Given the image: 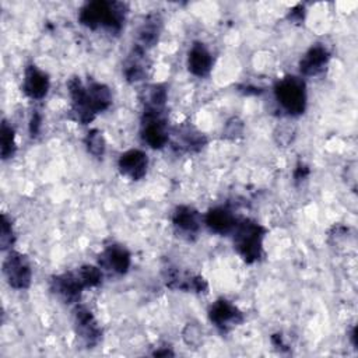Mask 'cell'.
Segmentation results:
<instances>
[{"label": "cell", "instance_id": "obj_1", "mask_svg": "<svg viewBox=\"0 0 358 358\" xmlns=\"http://www.w3.org/2000/svg\"><path fill=\"white\" fill-rule=\"evenodd\" d=\"M127 6L120 1H91L87 3L78 14L80 22L90 28H103L110 34H117L126 20Z\"/></svg>", "mask_w": 358, "mask_h": 358}, {"label": "cell", "instance_id": "obj_2", "mask_svg": "<svg viewBox=\"0 0 358 358\" xmlns=\"http://www.w3.org/2000/svg\"><path fill=\"white\" fill-rule=\"evenodd\" d=\"M266 229L253 220L238 221L234 229V248L243 262L252 264L263 255V239Z\"/></svg>", "mask_w": 358, "mask_h": 358}, {"label": "cell", "instance_id": "obj_3", "mask_svg": "<svg viewBox=\"0 0 358 358\" xmlns=\"http://www.w3.org/2000/svg\"><path fill=\"white\" fill-rule=\"evenodd\" d=\"M274 95L281 108L289 115H301L306 108V85L296 76H287L274 85Z\"/></svg>", "mask_w": 358, "mask_h": 358}, {"label": "cell", "instance_id": "obj_4", "mask_svg": "<svg viewBox=\"0 0 358 358\" xmlns=\"http://www.w3.org/2000/svg\"><path fill=\"white\" fill-rule=\"evenodd\" d=\"M141 138L151 148H162L169 141L165 110L144 109L141 117Z\"/></svg>", "mask_w": 358, "mask_h": 358}, {"label": "cell", "instance_id": "obj_5", "mask_svg": "<svg viewBox=\"0 0 358 358\" xmlns=\"http://www.w3.org/2000/svg\"><path fill=\"white\" fill-rule=\"evenodd\" d=\"M3 274L14 289H27L32 281V270L25 255L10 250L3 260Z\"/></svg>", "mask_w": 358, "mask_h": 358}, {"label": "cell", "instance_id": "obj_6", "mask_svg": "<svg viewBox=\"0 0 358 358\" xmlns=\"http://www.w3.org/2000/svg\"><path fill=\"white\" fill-rule=\"evenodd\" d=\"M73 326L76 336L85 348H94L102 338V330L87 306H77L73 312Z\"/></svg>", "mask_w": 358, "mask_h": 358}, {"label": "cell", "instance_id": "obj_7", "mask_svg": "<svg viewBox=\"0 0 358 358\" xmlns=\"http://www.w3.org/2000/svg\"><path fill=\"white\" fill-rule=\"evenodd\" d=\"M49 288L56 298H59L63 303L70 305L80 299L84 285L76 271H69L53 275L49 281Z\"/></svg>", "mask_w": 358, "mask_h": 358}, {"label": "cell", "instance_id": "obj_8", "mask_svg": "<svg viewBox=\"0 0 358 358\" xmlns=\"http://www.w3.org/2000/svg\"><path fill=\"white\" fill-rule=\"evenodd\" d=\"M208 319L221 331H228L243 322V315L234 303L220 298L210 306Z\"/></svg>", "mask_w": 358, "mask_h": 358}, {"label": "cell", "instance_id": "obj_9", "mask_svg": "<svg viewBox=\"0 0 358 358\" xmlns=\"http://www.w3.org/2000/svg\"><path fill=\"white\" fill-rule=\"evenodd\" d=\"M131 264L130 252L122 245H109L99 255V267L113 274H126Z\"/></svg>", "mask_w": 358, "mask_h": 358}, {"label": "cell", "instance_id": "obj_10", "mask_svg": "<svg viewBox=\"0 0 358 358\" xmlns=\"http://www.w3.org/2000/svg\"><path fill=\"white\" fill-rule=\"evenodd\" d=\"M172 224L180 236L192 239L200 231L201 217L190 206H178L172 214Z\"/></svg>", "mask_w": 358, "mask_h": 358}, {"label": "cell", "instance_id": "obj_11", "mask_svg": "<svg viewBox=\"0 0 358 358\" xmlns=\"http://www.w3.org/2000/svg\"><path fill=\"white\" fill-rule=\"evenodd\" d=\"M117 166L123 176L131 180H140L147 173V154L141 150H129L119 157Z\"/></svg>", "mask_w": 358, "mask_h": 358}, {"label": "cell", "instance_id": "obj_12", "mask_svg": "<svg viewBox=\"0 0 358 358\" xmlns=\"http://www.w3.org/2000/svg\"><path fill=\"white\" fill-rule=\"evenodd\" d=\"M49 77L45 71L34 64L25 67L22 78V91L31 99H42L49 91Z\"/></svg>", "mask_w": 358, "mask_h": 358}, {"label": "cell", "instance_id": "obj_13", "mask_svg": "<svg viewBox=\"0 0 358 358\" xmlns=\"http://www.w3.org/2000/svg\"><path fill=\"white\" fill-rule=\"evenodd\" d=\"M165 282L172 289H182V291H193V292H206L208 285L207 281L200 275H189L176 267H166L165 273Z\"/></svg>", "mask_w": 358, "mask_h": 358}, {"label": "cell", "instance_id": "obj_14", "mask_svg": "<svg viewBox=\"0 0 358 358\" xmlns=\"http://www.w3.org/2000/svg\"><path fill=\"white\" fill-rule=\"evenodd\" d=\"M329 59V50L323 45L316 43L312 48H309V50L301 59L299 70L303 76H317L326 69Z\"/></svg>", "mask_w": 358, "mask_h": 358}, {"label": "cell", "instance_id": "obj_15", "mask_svg": "<svg viewBox=\"0 0 358 358\" xmlns=\"http://www.w3.org/2000/svg\"><path fill=\"white\" fill-rule=\"evenodd\" d=\"M187 69L196 77H207L213 69V56L201 42H194L187 53Z\"/></svg>", "mask_w": 358, "mask_h": 358}, {"label": "cell", "instance_id": "obj_16", "mask_svg": "<svg viewBox=\"0 0 358 358\" xmlns=\"http://www.w3.org/2000/svg\"><path fill=\"white\" fill-rule=\"evenodd\" d=\"M236 224V217L227 207H214L206 214V225L211 232L218 235H227L229 232H234Z\"/></svg>", "mask_w": 358, "mask_h": 358}, {"label": "cell", "instance_id": "obj_17", "mask_svg": "<svg viewBox=\"0 0 358 358\" xmlns=\"http://www.w3.org/2000/svg\"><path fill=\"white\" fill-rule=\"evenodd\" d=\"M145 52L147 50L134 45V48L129 53L123 66V74L129 83H137L145 78L147 70L150 67V63L145 57Z\"/></svg>", "mask_w": 358, "mask_h": 358}, {"label": "cell", "instance_id": "obj_18", "mask_svg": "<svg viewBox=\"0 0 358 358\" xmlns=\"http://www.w3.org/2000/svg\"><path fill=\"white\" fill-rule=\"evenodd\" d=\"M162 31V18L159 14L154 13L145 17L144 22L140 25L137 31V43L136 46L148 50L152 48L161 35Z\"/></svg>", "mask_w": 358, "mask_h": 358}, {"label": "cell", "instance_id": "obj_19", "mask_svg": "<svg viewBox=\"0 0 358 358\" xmlns=\"http://www.w3.org/2000/svg\"><path fill=\"white\" fill-rule=\"evenodd\" d=\"M173 134H175L173 145L176 148H180V150L187 151V152L200 151L206 145V143H207L204 134L197 131L192 126L178 127Z\"/></svg>", "mask_w": 358, "mask_h": 358}, {"label": "cell", "instance_id": "obj_20", "mask_svg": "<svg viewBox=\"0 0 358 358\" xmlns=\"http://www.w3.org/2000/svg\"><path fill=\"white\" fill-rule=\"evenodd\" d=\"M85 88L88 99L87 102L94 115L106 110L112 105V94L108 85L92 81L88 85H85Z\"/></svg>", "mask_w": 358, "mask_h": 358}, {"label": "cell", "instance_id": "obj_21", "mask_svg": "<svg viewBox=\"0 0 358 358\" xmlns=\"http://www.w3.org/2000/svg\"><path fill=\"white\" fill-rule=\"evenodd\" d=\"M166 98H168V92L165 85L162 84L148 85L141 91V95H140L144 109H157V110H165Z\"/></svg>", "mask_w": 358, "mask_h": 358}, {"label": "cell", "instance_id": "obj_22", "mask_svg": "<svg viewBox=\"0 0 358 358\" xmlns=\"http://www.w3.org/2000/svg\"><path fill=\"white\" fill-rule=\"evenodd\" d=\"M17 145H15V134L13 126L7 122H1L0 127V154L3 159H8L15 154Z\"/></svg>", "mask_w": 358, "mask_h": 358}, {"label": "cell", "instance_id": "obj_23", "mask_svg": "<svg viewBox=\"0 0 358 358\" xmlns=\"http://www.w3.org/2000/svg\"><path fill=\"white\" fill-rule=\"evenodd\" d=\"M80 281L83 282L84 288H91V287H96L101 284L102 281V271L101 267L96 266H91V264H84L80 268L76 270Z\"/></svg>", "mask_w": 358, "mask_h": 358}, {"label": "cell", "instance_id": "obj_24", "mask_svg": "<svg viewBox=\"0 0 358 358\" xmlns=\"http://www.w3.org/2000/svg\"><path fill=\"white\" fill-rule=\"evenodd\" d=\"M85 145H87V150L90 154H92L94 157H98V158L102 157L105 154V148H106L103 134L96 129L90 130L85 136Z\"/></svg>", "mask_w": 358, "mask_h": 358}, {"label": "cell", "instance_id": "obj_25", "mask_svg": "<svg viewBox=\"0 0 358 358\" xmlns=\"http://www.w3.org/2000/svg\"><path fill=\"white\" fill-rule=\"evenodd\" d=\"M15 241V235L13 231V225H11V220L3 214L1 215V231H0V246L1 250H6L8 248H11L14 245Z\"/></svg>", "mask_w": 358, "mask_h": 358}, {"label": "cell", "instance_id": "obj_26", "mask_svg": "<svg viewBox=\"0 0 358 358\" xmlns=\"http://www.w3.org/2000/svg\"><path fill=\"white\" fill-rule=\"evenodd\" d=\"M201 330L199 326L196 324H186L185 330H183V340L186 341V344L189 345H197L201 341Z\"/></svg>", "mask_w": 358, "mask_h": 358}, {"label": "cell", "instance_id": "obj_27", "mask_svg": "<svg viewBox=\"0 0 358 358\" xmlns=\"http://www.w3.org/2000/svg\"><path fill=\"white\" fill-rule=\"evenodd\" d=\"M275 140L278 144L281 145H288L292 140H294V136H295V130L289 126H282V127H278L277 131H275Z\"/></svg>", "mask_w": 358, "mask_h": 358}, {"label": "cell", "instance_id": "obj_28", "mask_svg": "<svg viewBox=\"0 0 358 358\" xmlns=\"http://www.w3.org/2000/svg\"><path fill=\"white\" fill-rule=\"evenodd\" d=\"M242 122H239L238 119H232L227 123V129H225V133L227 136H231V137H236L238 134L242 133Z\"/></svg>", "mask_w": 358, "mask_h": 358}, {"label": "cell", "instance_id": "obj_29", "mask_svg": "<svg viewBox=\"0 0 358 358\" xmlns=\"http://www.w3.org/2000/svg\"><path fill=\"white\" fill-rule=\"evenodd\" d=\"M41 123H42V116L38 112H35L32 115L31 120H29V134H31V137L38 136V133L41 130Z\"/></svg>", "mask_w": 358, "mask_h": 358}, {"label": "cell", "instance_id": "obj_30", "mask_svg": "<svg viewBox=\"0 0 358 358\" xmlns=\"http://www.w3.org/2000/svg\"><path fill=\"white\" fill-rule=\"evenodd\" d=\"M308 175H309V168L306 165H303V164H298V166L295 168V172H294L295 180H302Z\"/></svg>", "mask_w": 358, "mask_h": 358}, {"label": "cell", "instance_id": "obj_31", "mask_svg": "<svg viewBox=\"0 0 358 358\" xmlns=\"http://www.w3.org/2000/svg\"><path fill=\"white\" fill-rule=\"evenodd\" d=\"M303 6H296V7H294L292 10H291V13H289V18L292 20V21H295V22H301L302 20H303Z\"/></svg>", "mask_w": 358, "mask_h": 358}]
</instances>
